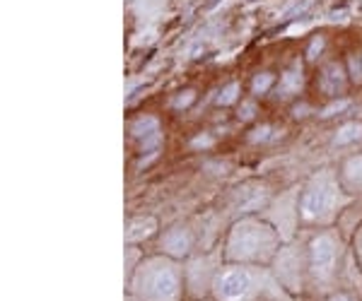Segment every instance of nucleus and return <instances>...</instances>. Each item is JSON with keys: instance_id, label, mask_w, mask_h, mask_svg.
Masks as SVG:
<instances>
[{"instance_id": "1", "label": "nucleus", "mask_w": 362, "mask_h": 301, "mask_svg": "<svg viewBox=\"0 0 362 301\" xmlns=\"http://www.w3.org/2000/svg\"><path fill=\"white\" fill-rule=\"evenodd\" d=\"M133 287L140 301H179L181 296L179 267L172 260L152 258L140 265Z\"/></svg>"}, {"instance_id": "2", "label": "nucleus", "mask_w": 362, "mask_h": 301, "mask_svg": "<svg viewBox=\"0 0 362 301\" xmlns=\"http://www.w3.org/2000/svg\"><path fill=\"white\" fill-rule=\"evenodd\" d=\"M227 248L234 260H266L275 251V234L266 224L241 222L234 227Z\"/></svg>"}, {"instance_id": "3", "label": "nucleus", "mask_w": 362, "mask_h": 301, "mask_svg": "<svg viewBox=\"0 0 362 301\" xmlns=\"http://www.w3.org/2000/svg\"><path fill=\"white\" fill-rule=\"evenodd\" d=\"M336 200H338V188L331 176H316L314 181L309 183V188L302 195V202H299V212L302 217L309 219V222H316V219H326L331 217V212L336 207Z\"/></svg>"}, {"instance_id": "4", "label": "nucleus", "mask_w": 362, "mask_h": 301, "mask_svg": "<svg viewBox=\"0 0 362 301\" xmlns=\"http://www.w3.org/2000/svg\"><path fill=\"white\" fill-rule=\"evenodd\" d=\"M254 287V277L249 270L244 267H232V270H225L217 275L215 280V294L220 301H239L251 292Z\"/></svg>"}, {"instance_id": "5", "label": "nucleus", "mask_w": 362, "mask_h": 301, "mask_svg": "<svg viewBox=\"0 0 362 301\" xmlns=\"http://www.w3.org/2000/svg\"><path fill=\"white\" fill-rule=\"evenodd\" d=\"M312 253V273L316 280H328L333 275L336 258H338V244L331 234H319L309 246Z\"/></svg>"}, {"instance_id": "6", "label": "nucleus", "mask_w": 362, "mask_h": 301, "mask_svg": "<svg viewBox=\"0 0 362 301\" xmlns=\"http://www.w3.org/2000/svg\"><path fill=\"white\" fill-rule=\"evenodd\" d=\"M130 133H133V137H140V140H143V149H152V147H157V142H159V123H157V118H152V116H143V118L133 121Z\"/></svg>"}, {"instance_id": "7", "label": "nucleus", "mask_w": 362, "mask_h": 301, "mask_svg": "<svg viewBox=\"0 0 362 301\" xmlns=\"http://www.w3.org/2000/svg\"><path fill=\"white\" fill-rule=\"evenodd\" d=\"M162 246H164V251L172 253V256H186V253H188V248H191V236H188V231H186V229L177 227V229H172L167 236H164Z\"/></svg>"}, {"instance_id": "8", "label": "nucleus", "mask_w": 362, "mask_h": 301, "mask_svg": "<svg viewBox=\"0 0 362 301\" xmlns=\"http://www.w3.org/2000/svg\"><path fill=\"white\" fill-rule=\"evenodd\" d=\"M343 84H345L343 68H341L338 63L326 65L324 75H321V89H324L326 94H338V92L343 89Z\"/></svg>"}, {"instance_id": "9", "label": "nucleus", "mask_w": 362, "mask_h": 301, "mask_svg": "<svg viewBox=\"0 0 362 301\" xmlns=\"http://www.w3.org/2000/svg\"><path fill=\"white\" fill-rule=\"evenodd\" d=\"M155 227H157V222L152 217H140V219H133L128 224V229H126V241H143V238H148L152 231H155Z\"/></svg>"}, {"instance_id": "10", "label": "nucleus", "mask_w": 362, "mask_h": 301, "mask_svg": "<svg viewBox=\"0 0 362 301\" xmlns=\"http://www.w3.org/2000/svg\"><path fill=\"white\" fill-rule=\"evenodd\" d=\"M299 87H302V68L299 65H295L292 70H288V73L283 75V82H280V97H290V94H295V92H299Z\"/></svg>"}, {"instance_id": "11", "label": "nucleus", "mask_w": 362, "mask_h": 301, "mask_svg": "<svg viewBox=\"0 0 362 301\" xmlns=\"http://www.w3.org/2000/svg\"><path fill=\"white\" fill-rule=\"evenodd\" d=\"M362 140V123H345L343 128L338 130L336 135V145H350V142H357Z\"/></svg>"}, {"instance_id": "12", "label": "nucleus", "mask_w": 362, "mask_h": 301, "mask_svg": "<svg viewBox=\"0 0 362 301\" xmlns=\"http://www.w3.org/2000/svg\"><path fill=\"white\" fill-rule=\"evenodd\" d=\"M345 176H348V181L355 183V186H362V157L357 159H350L348 166H345Z\"/></svg>"}, {"instance_id": "13", "label": "nucleus", "mask_w": 362, "mask_h": 301, "mask_svg": "<svg viewBox=\"0 0 362 301\" xmlns=\"http://www.w3.org/2000/svg\"><path fill=\"white\" fill-rule=\"evenodd\" d=\"M237 94H239V84H237V82L227 84V87L222 89V94L217 97V104H220V106H230V104H234V101H237Z\"/></svg>"}, {"instance_id": "14", "label": "nucleus", "mask_w": 362, "mask_h": 301, "mask_svg": "<svg viewBox=\"0 0 362 301\" xmlns=\"http://www.w3.org/2000/svg\"><path fill=\"white\" fill-rule=\"evenodd\" d=\"M270 84H273V75L270 73H261V75H256L254 77V92L256 94H263V92H268L270 89Z\"/></svg>"}, {"instance_id": "15", "label": "nucleus", "mask_w": 362, "mask_h": 301, "mask_svg": "<svg viewBox=\"0 0 362 301\" xmlns=\"http://www.w3.org/2000/svg\"><path fill=\"white\" fill-rule=\"evenodd\" d=\"M193 99H196V92L186 89V92L179 94L177 99H174V106H177V109H186V106H191V104H193Z\"/></svg>"}, {"instance_id": "16", "label": "nucleus", "mask_w": 362, "mask_h": 301, "mask_svg": "<svg viewBox=\"0 0 362 301\" xmlns=\"http://www.w3.org/2000/svg\"><path fill=\"white\" fill-rule=\"evenodd\" d=\"M348 104H350V101H336V104H331V106H326L324 111H321V116H324V118H328V116H333V113H338V111H343V109H348Z\"/></svg>"}, {"instance_id": "17", "label": "nucleus", "mask_w": 362, "mask_h": 301, "mask_svg": "<svg viewBox=\"0 0 362 301\" xmlns=\"http://www.w3.org/2000/svg\"><path fill=\"white\" fill-rule=\"evenodd\" d=\"M268 133H270L268 126H263V128H256V130H254V135H251V140H254V142H259V140H266V137H268Z\"/></svg>"}, {"instance_id": "18", "label": "nucleus", "mask_w": 362, "mask_h": 301, "mask_svg": "<svg viewBox=\"0 0 362 301\" xmlns=\"http://www.w3.org/2000/svg\"><path fill=\"white\" fill-rule=\"evenodd\" d=\"M251 116H254V104H244V109H241V113H239V118H244V121H249Z\"/></svg>"}, {"instance_id": "19", "label": "nucleus", "mask_w": 362, "mask_h": 301, "mask_svg": "<svg viewBox=\"0 0 362 301\" xmlns=\"http://www.w3.org/2000/svg\"><path fill=\"white\" fill-rule=\"evenodd\" d=\"M321 46H324V41H321V39H314V44L309 48V58H316V51H321Z\"/></svg>"}, {"instance_id": "20", "label": "nucleus", "mask_w": 362, "mask_h": 301, "mask_svg": "<svg viewBox=\"0 0 362 301\" xmlns=\"http://www.w3.org/2000/svg\"><path fill=\"white\" fill-rule=\"evenodd\" d=\"M350 65H353V77L355 80H362V70H360V65H357L355 58H350Z\"/></svg>"}, {"instance_id": "21", "label": "nucleus", "mask_w": 362, "mask_h": 301, "mask_svg": "<svg viewBox=\"0 0 362 301\" xmlns=\"http://www.w3.org/2000/svg\"><path fill=\"white\" fill-rule=\"evenodd\" d=\"M193 145H196V147H201V145H210V137H196V140H193Z\"/></svg>"}, {"instance_id": "22", "label": "nucleus", "mask_w": 362, "mask_h": 301, "mask_svg": "<svg viewBox=\"0 0 362 301\" xmlns=\"http://www.w3.org/2000/svg\"><path fill=\"white\" fill-rule=\"evenodd\" d=\"M331 301H355V299H353V296H348V294H336Z\"/></svg>"}, {"instance_id": "23", "label": "nucleus", "mask_w": 362, "mask_h": 301, "mask_svg": "<svg viewBox=\"0 0 362 301\" xmlns=\"http://www.w3.org/2000/svg\"><path fill=\"white\" fill-rule=\"evenodd\" d=\"M357 253H360V260H362V231H360V238H357Z\"/></svg>"}, {"instance_id": "24", "label": "nucleus", "mask_w": 362, "mask_h": 301, "mask_svg": "<svg viewBox=\"0 0 362 301\" xmlns=\"http://www.w3.org/2000/svg\"><path fill=\"white\" fill-rule=\"evenodd\" d=\"M128 301H130V299H128Z\"/></svg>"}]
</instances>
